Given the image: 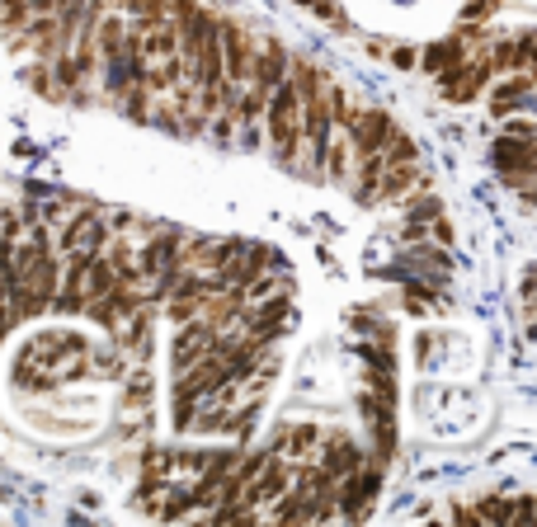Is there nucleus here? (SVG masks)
<instances>
[{
	"mask_svg": "<svg viewBox=\"0 0 537 527\" xmlns=\"http://www.w3.org/2000/svg\"><path fill=\"white\" fill-rule=\"evenodd\" d=\"M528 90H532V76H509V80H500L495 86V95H490V114H514V109H523V99H528Z\"/></svg>",
	"mask_w": 537,
	"mask_h": 527,
	"instance_id": "obj_10",
	"label": "nucleus"
},
{
	"mask_svg": "<svg viewBox=\"0 0 537 527\" xmlns=\"http://www.w3.org/2000/svg\"><path fill=\"white\" fill-rule=\"evenodd\" d=\"M391 128H396V123H391L387 109H354V118H349V128H344L349 132V146H354V160L382 151V141H387Z\"/></svg>",
	"mask_w": 537,
	"mask_h": 527,
	"instance_id": "obj_4",
	"label": "nucleus"
},
{
	"mask_svg": "<svg viewBox=\"0 0 537 527\" xmlns=\"http://www.w3.org/2000/svg\"><path fill=\"white\" fill-rule=\"evenodd\" d=\"M477 518H495V522H509V518H514V504H509V499H486L481 509H477Z\"/></svg>",
	"mask_w": 537,
	"mask_h": 527,
	"instance_id": "obj_16",
	"label": "nucleus"
},
{
	"mask_svg": "<svg viewBox=\"0 0 537 527\" xmlns=\"http://www.w3.org/2000/svg\"><path fill=\"white\" fill-rule=\"evenodd\" d=\"M382 160H387V165L420 160V146H415V137H405V132H396V128H391V132H387V141H382Z\"/></svg>",
	"mask_w": 537,
	"mask_h": 527,
	"instance_id": "obj_13",
	"label": "nucleus"
},
{
	"mask_svg": "<svg viewBox=\"0 0 537 527\" xmlns=\"http://www.w3.org/2000/svg\"><path fill=\"white\" fill-rule=\"evenodd\" d=\"M29 24V0H0V29L19 33Z\"/></svg>",
	"mask_w": 537,
	"mask_h": 527,
	"instance_id": "obj_15",
	"label": "nucleus"
},
{
	"mask_svg": "<svg viewBox=\"0 0 537 527\" xmlns=\"http://www.w3.org/2000/svg\"><path fill=\"white\" fill-rule=\"evenodd\" d=\"M391 61H396V67H405V71H410V67H415L420 57H415V48H396V52H391Z\"/></svg>",
	"mask_w": 537,
	"mask_h": 527,
	"instance_id": "obj_19",
	"label": "nucleus"
},
{
	"mask_svg": "<svg viewBox=\"0 0 537 527\" xmlns=\"http://www.w3.org/2000/svg\"><path fill=\"white\" fill-rule=\"evenodd\" d=\"M458 61H462V33H458V38H439V43H429L424 57H420V67H424L429 76H439L443 67H458Z\"/></svg>",
	"mask_w": 537,
	"mask_h": 527,
	"instance_id": "obj_12",
	"label": "nucleus"
},
{
	"mask_svg": "<svg viewBox=\"0 0 537 527\" xmlns=\"http://www.w3.org/2000/svg\"><path fill=\"white\" fill-rule=\"evenodd\" d=\"M532 43H537V29H532Z\"/></svg>",
	"mask_w": 537,
	"mask_h": 527,
	"instance_id": "obj_21",
	"label": "nucleus"
},
{
	"mask_svg": "<svg viewBox=\"0 0 537 527\" xmlns=\"http://www.w3.org/2000/svg\"><path fill=\"white\" fill-rule=\"evenodd\" d=\"M283 76H287V52H283V43L264 38V43L255 48V57H250V80L264 86V90H274Z\"/></svg>",
	"mask_w": 537,
	"mask_h": 527,
	"instance_id": "obj_6",
	"label": "nucleus"
},
{
	"mask_svg": "<svg viewBox=\"0 0 537 527\" xmlns=\"http://www.w3.org/2000/svg\"><path fill=\"white\" fill-rule=\"evenodd\" d=\"M118 5L128 10V14H137V10H141V0H118Z\"/></svg>",
	"mask_w": 537,
	"mask_h": 527,
	"instance_id": "obj_20",
	"label": "nucleus"
},
{
	"mask_svg": "<svg viewBox=\"0 0 537 527\" xmlns=\"http://www.w3.org/2000/svg\"><path fill=\"white\" fill-rule=\"evenodd\" d=\"M349 170H354V146H349V132L344 128H335V132H330V146H325V179L344 184Z\"/></svg>",
	"mask_w": 537,
	"mask_h": 527,
	"instance_id": "obj_9",
	"label": "nucleus"
},
{
	"mask_svg": "<svg viewBox=\"0 0 537 527\" xmlns=\"http://www.w3.org/2000/svg\"><path fill=\"white\" fill-rule=\"evenodd\" d=\"M420 179L415 160H401V165H382V179H378V203H401L410 194V184Z\"/></svg>",
	"mask_w": 537,
	"mask_h": 527,
	"instance_id": "obj_8",
	"label": "nucleus"
},
{
	"mask_svg": "<svg viewBox=\"0 0 537 527\" xmlns=\"http://www.w3.org/2000/svg\"><path fill=\"white\" fill-rule=\"evenodd\" d=\"M378 490H382V471L368 467V461H363L359 471L340 476V480H335V509H340V518H349V522L368 518V513H373Z\"/></svg>",
	"mask_w": 537,
	"mask_h": 527,
	"instance_id": "obj_2",
	"label": "nucleus"
},
{
	"mask_svg": "<svg viewBox=\"0 0 537 527\" xmlns=\"http://www.w3.org/2000/svg\"><path fill=\"white\" fill-rule=\"evenodd\" d=\"M505 132H509V137H528V141H537V128H532V123H523V118H514Z\"/></svg>",
	"mask_w": 537,
	"mask_h": 527,
	"instance_id": "obj_17",
	"label": "nucleus"
},
{
	"mask_svg": "<svg viewBox=\"0 0 537 527\" xmlns=\"http://www.w3.org/2000/svg\"><path fill=\"white\" fill-rule=\"evenodd\" d=\"M287 485H293V467H283L278 452H274V457H268L264 467H259V476L245 485V495H241V499L250 504V509H264V504H268V499H278Z\"/></svg>",
	"mask_w": 537,
	"mask_h": 527,
	"instance_id": "obj_5",
	"label": "nucleus"
},
{
	"mask_svg": "<svg viewBox=\"0 0 537 527\" xmlns=\"http://www.w3.org/2000/svg\"><path fill=\"white\" fill-rule=\"evenodd\" d=\"M495 5H500V0H477V5H467V10H462V19H481V14H490Z\"/></svg>",
	"mask_w": 537,
	"mask_h": 527,
	"instance_id": "obj_18",
	"label": "nucleus"
},
{
	"mask_svg": "<svg viewBox=\"0 0 537 527\" xmlns=\"http://www.w3.org/2000/svg\"><path fill=\"white\" fill-rule=\"evenodd\" d=\"M359 165V179H354V198L368 207V203H378V179H382V151H373V156H359L354 160Z\"/></svg>",
	"mask_w": 537,
	"mask_h": 527,
	"instance_id": "obj_11",
	"label": "nucleus"
},
{
	"mask_svg": "<svg viewBox=\"0 0 537 527\" xmlns=\"http://www.w3.org/2000/svg\"><path fill=\"white\" fill-rule=\"evenodd\" d=\"M363 461H368V457H363V448H359V442L349 438V433H330V438H325V457H321V467H325L330 476H335V480H340V476H349V471H359Z\"/></svg>",
	"mask_w": 537,
	"mask_h": 527,
	"instance_id": "obj_7",
	"label": "nucleus"
},
{
	"mask_svg": "<svg viewBox=\"0 0 537 527\" xmlns=\"http://www.w3.org/2000/svg\"><path fill=\"white\" fill-rule=\"evenodd\" d=\"M105 241H109L105 217H99L95 207H86V213H76L67 226H61L57 250H61V255H95V250H105Z\"/></svg>",
	"mask_w": 537,
	"mask_h": 527,
	"instance_id": "obj_3",
	"label": "nucleus"
},
{
	"mask_svg": "<svg viewBox=\"0 0 537 527\" xmlns=\"http://www.w3.org/2000/svg\"><path fill=\"white\" fill-rule=\"evenodd\" d=\"M264 128H268L274 156L283 165H297V151H302V99H297V86L287 76L264 99Z\"/></svg>",
	"mask_w": 537,
	"mask_h": 527,
	"instance_id": "obj_1",
	"label": "nucleus"
},
{
	"mask_svg": "<svg viewBox=\"0 0 537 527\" xmlns=\"http://www.w3.org/2000/svg\"><path fill=\"white\" fill-rule=\"evenodd\" d=\"M316 442H321V429H316V424H293V429H287L283 452H293V457H312Z\"/></svg>",
	"mask_w": 537,
	"mask_h": 527,
	"instance_id": "obj_14",
	"label": "nucleus"
}]
</instances>
